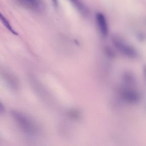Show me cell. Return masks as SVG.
<instances>
[{
    "instance_id": "9c48e42d",
    "label": "cell",
    "mask_w": 146,
    "mask_h": 146,
    "mask_svg": "<svg viewBox=\"0 0 146 146\" xmlns=\"http://www.w3.org/2000/svg\"><path fill=\"white\" fill-rule=\"evenodd\" d=\"M54 4L55 5V6H57V4H58V2H57V0H52Z\"/></svg>"
},
{
    "instance_id": "8992f818",
    "label": "cell",
    "mask_w": 146,
    "mask_h": 146,
    "mask_svg": "<svg viewBox=\"0 0 146 146\" xmlns=\"http://www.w3.org/2000/svg\"><path fill=\"white\" fill-rule=\"evenodd\" d=\"M23 5L33 9H37L39 7L38 0H19Z\"/></svg>"
},
{
    "instance_id": "ba28073f",
    "label": "cell",
    "mask_w": 146,
    "mask_h": 146,
    "mask_svg": "<svg viewBox=\"0 0 146 146\" xmlns=\"http://www.w3.org/2000/svg\"><path fill=\"white\" fill-rule=\"evenodd\" d=\"M4 112H5V108L3 106V104L0 102V115L3 114L4 113Z\"/></svg>"
},
{
    "instance_id": "6da1fadb",
    "label": "cell",
    "mask_w": 146,
    "mask_h": 146,
    "mask_svg": "<svg viewBox=\"0 0 146 146\" xmlns=\"http://www.w3.org/2000/svg\"><path fill=\"white\" fill-rule=\"evenodd\" d=\"M12 115L15 120L25 133L29 135H35L38 131L35 123L27 115L19 111H13Z\"/></svg>"
},
{
    "instance_id": "3957f363",
    "label": "cell",
    "mask_w": 146,
    "mask_h": 146,
    "mask_svg": "<svg viewBox=\"0 0 146 146\" xmlns=\"http://www.w3.org/2000/svg\"><path fill=\"white\" fill-rule=\"evenodd\" d=\"M121 96L127 103L134 104L139 101L140 95L137 91L131 87H125L121 90Z\"/></svg>"
},
{
    "instance_id": "52a82bcc",
    "label": "cell",
    "mask_w": 146,
    "mask_h": 146,
    "mask_svg": "<svg viewBox=\"0 0 146 146\" xmlns=\"http://www.w3.org/2000/svg\"><path fill=\"white\" fill-rule=\"evenodd\" d=\"M70 115H71V116L73 118H78V116H79V113L77 111H71L70 113Z\"/></svg>"
},
{
    "instance_id": "30bf717a",
    "label": "cell",
    "mask_w": 146,
    "mask_h": 146,
    "mask_svg": "<svg viewBox=\"0 0 146 146\" xmlns=\"http://www.w3.org/2000/svg\"><path fill=\"white\" fill-rule=\"evenodd\" d=\"M74 1V0H71V1Z\"/></svg>"
},
{
    "instance_id": "277c9868",
    "label": "cell",
    "mask_w": 146,
    "mask_h": 146,
    "mask_svg": "<svg viewBox=\"0 0 146 146\" xmlns=\"http://www.w3.org/2000/svg\"><path fill=\"white\" fill-rule=\"evenodd\" d=\"M96 19L99 31L103 37H106L108 35V29L106 18L105 16L100 13H98L96 15Z\"/></svg>"
},
{
    "instance_id": "5b68a950",
    "label": "cell",
    "mask_w": 146,
    "mask_h": 146,
    "mask_svg": "<svg viewBox=\"0 0 146 146\" xmlns=\"http://www.w3.org/2000/svg\"><path fill=\"white\" fill-rule=\"evenodd\" d=\"M0 21L5 26V27L6 29H7L11 33H13L14 35H18L17 32L13 29V27H12V26L11 25L9 21L5 18V17L1 12H0Z\"/></svg>"
},
{
    "instance_id": "7a4b0ae2",
    "label": "cell",
    "mask_w": 146,
    "mask_h": 146,
    "mask_svg": "<svg viewBox=\"0 0 146 146\" xmlns=\"http://www.w3.org/2000/svg\"><path fill=\"white\" fill-rule=\"evenodd\" d=\"M111 40L116 48L124 56L130 58H135L137 56L138 54L136 50L120 36L113 35Z\"/></svg>"
}]
</instances>
